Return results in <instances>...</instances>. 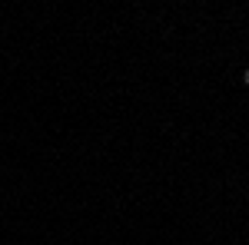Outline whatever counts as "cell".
Returning a JSON list of instances; mask_svg holds the SVG:
<instances>
[{
    "mask_svg": "<svg viewBox=\"0 0 249 245\" xmlns=\"http://www.w3.org/2000/svg\"><path fill=\"white\" fill-rule=\"evenodd\" d=\"M243 83H246V86H249V70H246V73H243Z\"/></svg>",
    "mask_w": 249,
    "mask_h": 245,
    "instance_id": "cell-1",
    "label": "cell"
}]
</instances>
